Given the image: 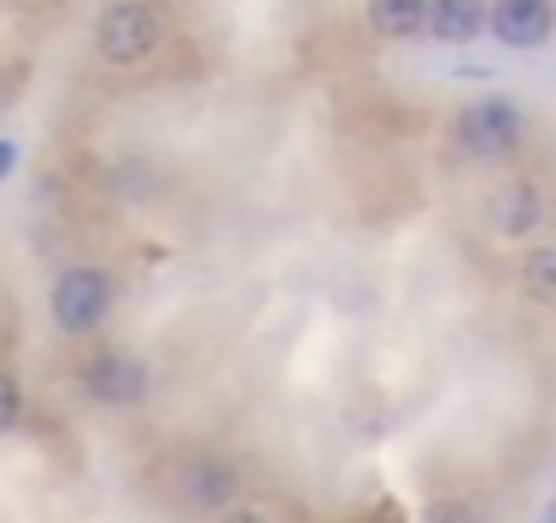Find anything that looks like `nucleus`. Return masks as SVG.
Instances as JSON below:
<instances>
[{
  "instance_id": "nucleus-1",
  "label": "nucleus",
  "mask_w": 556,
  "mask_h": 523,
  "mask_svg": "<svg viewBox=\"0 0 556 523\" xmlns=\"http://www.w3.org/2000/svg\"><path fill=\"white\" fill-rule=\"evenodd\" d=\"M93 44H99V55L110 66H142V61L159 55L164 23H159L153 7H142V0H115V7L99 17V28H93Z\"/></svg>"
},
{
  "instance_id": "nucleus-2",
  "label": "nucleus",
  "mask_w": 556,
  "mask_h": 523,
  "mask_svg": "<svg viewBox=\"0 0 556 523\" xmlns=\"http://www.w3.org/2000/svg\"><path fill=\"white\" fill-rule=\"evenodd\" d=\"M110 311V279L99 268H66L50 290V317L61 333H88Z\"/></svg>"
},
{
  "instance_id": "nucleus-3",
  "label": "nucleus",
  "mask_w": 556,
  "mask_h": 523,
  "mask_svg": "<svg viewBox=\"0 0 556 523\" xmlns=\"http://www.w3.org/2000/svg\"><path fill=\"white\" fill-rule=\"evenodd\" d=\"M458 142L475 153V158H502L523 142V115L502 99H485V104H469L458 115Z\"/></svg>"
},
{
  "instance_id": "nucleus-4",
  "label": "nucleus",
  "mask_w": 556,
  "mask_h": 523,
  "mask_svg": "<svg viewBox=\"0 0 556 523\" xmlns=\"http://www.w3.org/2000/svg\"><path fill=\"white\" fill-rule=\"evenodd\" d=\"M491 34L507 50H534L551 34V0H496L491 7Z\"/></svg>"
},
{
  "instance_id": "nucleus-5",
  "label": "nucleus",
  "mask_w": 556,
  "mask_h": 523,
  "mask_svg": "<svg viewBox=\"0 0 556 523\" xmlns=\"http://www.w3.org/2000/svg\"><path fill=\"white\" fill-rule=\"evenodd\" d=\"M88 387H93V398H104V404H137V398L148 393V371H142L137 355H104V360H93Z\"/></svg>"
},
{
  "instance_id": "nucleus-6",
  "label": "nucleus",
  "mask_w": 556,
  "mask_h": 523,
  "mask_svg": "<svg viewBox=\"0 0 556 523\" xmlns=\"http://www.w3.org/2000/svg\"><path fill=\"white\" fill-rule=\"evenodd\" d=\"M485 23V0H426V28L442 44H469Z\"/></svg>"
},
{
  "instance_id": "nucleus-7",
  "label": "nucleus",
  "mask_w": 556,
  "mask_h": 523,
  "mask_svg": "<svg viewBox=\"0 0 556 523\" xmlns=\"http://www.w3.org/2000/svg\"><path fill=\"white\" fill-rule=\"evenodd\" d=\"M485 218H491V229H502V234L534 229V224H540V196H534V186H523V180L496 186L491 202H485Z\"/></svg>"
},
{
  "instance_id": "nucleus-8",
  "label": "nucleus",
  "mask_w": 556,
  "mask_h": 523,
  "mask_svg": "<svg viewBox=\"0 0 556 523\" xmlns=\"http://www.w3.org/2000/svg\"><path fill=\"white\" fill-rule=\"evenodd\" d=\"M371 28L382 39H415L426 28V0H371Z\"/></svg>"
},
{
  "instance_id": "nucleus-9",
  "label": "nucleus",
  "mask_w": 556,
  "mask_h": 523,
  "mask_svg": "<svg viewBox=\"0 0 556 523\" xmlns=\"http://www.w3.org/2000/svg\"><path fill=\"white\" fill-rule=\"evenodd\" d=\"M523 284H529V295H534L540 306L556 301V251H529V262H523Z\"/></svg>"
},
{
  "instance_id": "nucleus-10",
  "label": "nucleus",
  "mask_w": 556,
  "mask_h": 523,
  "mask_svg": "<svg viewBox=\"0 0 556 523\" xmlns=\"http://www.w3.org/2000/svg\"><path fill=\"white\" fill-rule=\"evenodd\" d=\"M17 409H23V387L0 371V431H12L17 425Z\"/></svg>"
},
{
  "instance_id": "nucleus-11",
  "label": "nucleus",
  "mask_w": 556,
  "mask_h": 523,
  "mask_svg": "<svg viewBox=\"0 0 556 523\" xmlns=\"http://www.w3.org/2000/svg\"><path fill=\"white\" fill-rule=\"evenodd\" d=\"M12 164H17V148H12V142H0V180L12 175Z\"/></svg>"
}]
</instances>
